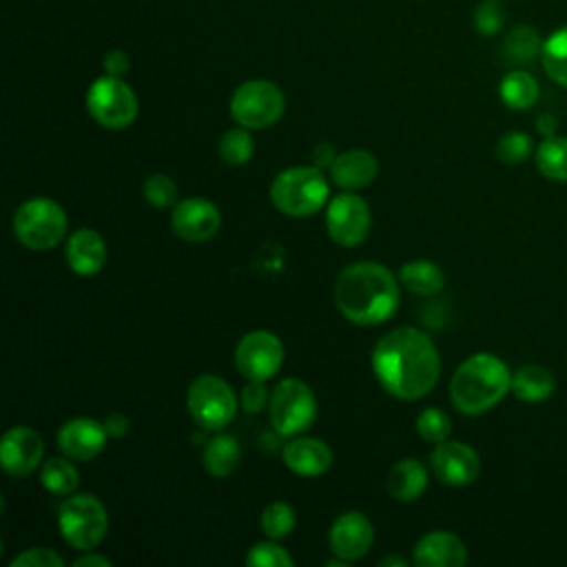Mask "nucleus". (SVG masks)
Instances as JSON below:
<instances>
[{"mask_svg": "<svg viewBox=\"0 0 567 567\" xmlns=\"http://www.w3.org/2000/svg\"><path fill=\"white\" fill-rule=\"evenodd\" d=\"M536 131H538L543 137L556 135V117L549 115V113H543V115L536 120Z\"/></svg>", "mask_w": 567, "mask_h": 567, "instance_id": "obj_43", "label": "nucleus"}, {"mask_svg": "<svg viewBox=\"0 0 567 567\" xmlns=\"http://www.w3.org/2000/svg\"><path fill=\"white\" fill-rule=\"evenodd\" d=\"M377 173H379L377 157L363 148H350L341 155H334L330 164L332 182L346 190H357L372 184Z\"/></svg>", "mask_w": 567, "mask_h": 567, "instance_id": "obj_21", "label": "nucleus"}, {"mask_svg": "<svg viewBox=\"0 0 567 567\" xmlns=\"http://www.w3.org/2000/svg\"><path fill=\"white\" fill-rule=\"evenodd\" d=\"M507 392H512V372L492 352L467 357L454 370L450 381V399L454 408L470 416L492 410Z\"/></svg>", "mask_w": 567, "mask_h": 567, "instance_id": "obj_3", "label": "nucleus"}, {"mask_svg": "<svg viewBox=\"0 0 567 567\" xmlns=\"http://www.w3.org/2000/svg\"><path fill=\"white\" fill-rule=\"evenodd\" d=\"M40 483L51 494L69 496L75 492L80 476L69 456H51L40 467Z\"/></svg>", "mask_w": 567, "mask_h": 567, "instance_id": "obj_28", "label": "nucleus"}, {"mask_svg": "<svg viewBox=\"0 0 567 567\" xmlns=\"http://www.w3.org/2000/svg\"><path fill=\"white\" fill-rule=\"evenodd\" d=\"M498 95L505 106H509L514 111H523V109L534 106V102L538 100V82L529 71L516 69V71H509L501 80Z\"/></svg>", "mask_w": 567, "mask_h": 567, "instance_id": "obj_26", "label": "nucleus"}, {"mask_svg": "<svg viewBox=\"0 0 567 567\" xmlns=\"http://www.w3.org/2000/svg\"><path fill=\"white\" fill-rule=\"evenodd\" d=\"M286 111L284 91L270 80H248L230 97V115L244 128L272 126Z\"/></svg>", "mask_w": 567, "mask_h": 567, "instance_id": "obj_8", "label": "nucleus"}, {"mask_svg": "<svg viewBox=\"0 0 567 567\" xmlns=\"http://www.w3.org/2000/svg\"><path fill=\"white\" fill-rule=\"evenodd\" d=\"M106 436L109 432L104 423L89 416H75L62 423L58 432V447L73 461H91L106 447Z\"/></svg>", "mask_w": 567, "mask_h": 567, "instance_id": "obj_17", "label": "nucleus"}, {"mask_svg": "<svg viewBox=\"0 0 567 567\" xmlns=\"http://www.w3.org/2000/svg\"><path fill=\"white\" fill-rule=\"evenodd\" d=\"M259 525H261V532L272 538V540H281L286 538L295 525H297V518H295V509L288 505V503H281V501H275L270 505L264 507L261 512V518H259Z\"/></svg>", "mask_w": 567, "mask_h": 567, "instance_id": "obj_31", "label": "nucleus"}, {"mask_svg": "<svg viewBox=\"0 0 567 567\" xmlns=\"http://www.w3.org/2000/svg\"><path fill=\"white\" fill-rule=\"evenodd\" d=\"M235 363L248 381H268L284 363V343L270 330H250L237 343Z\"/></svg>", "mask_w": 567, "mask_h": 567, "instance_id": "obj_11", "label": "nucleus"}, {"mask_svg": "<svg viewBox=\"0 0 567 567\" xmlns=\"http://www.w3.org/2000/svg\"><path fill=\"white\" fill-rule=\"evenodd\" d=\"M104 427H106L109 436L120 439V436H124V434L128 432V419H126L124 414H120V412H113V414H109V416H106Z\"/></svg>", "mask_w": 567, "mask_h": 567, "instance_id": "obj_41", "label": "nucleus"}, {"mask_svg": "<svg viewBox=\"0 0 567 567\" xmlns=\"http://www.w3.org/2000/svg\"><path fill=\"white\" fill-rule=\"evenodd\" d=\"M284 463L299 476H321L332 465V450L312 436H295L284 447Z\"/></svg>", "mask_w": 567, "mask_h": 567, "instance_id": "obj_20", "label": "nucleus"}, {"mask_svg": "<svg viewBox=\"0 0 567 567\" xmlns=\"http://www.w3.org/2000/svg\"><path fill=\"white\" fill-rule=\"evenodd\" d=\"M104 71L109 75H124L128 71V55L124 51H109L104 55Z\"/></svg>", "mask_w": 567, "mask_h": 567, "instance_id": "obj_40", "label": "nucleus"}, {"mask_svg": "<svg viewBox=\"0 0 567 567\" xmlns=\"http://www.w3.org/2000/svg\"><path fill=\"white\" fill-rule=\"evenodd\" d=\"M474 29L481 35H494L503 29L505 24V11L501 7L498 0H483L476 9H474Z\"/></svg>", "mask_w": 567, "mask_h": 567, "instance_id": "obj_37", "label": "nucleus"}, {"mask_svg": "<svg viewBox=\"0 0 567 567\" xmlns=\"http://www.w3.org/2000/svg\"><path fill=\"white\" fill-rule=\"evenodd\" d=\"M399 281L412 295L432 297L443 290L445 275L439 268V264H434L430 259H414V261H408L401 266Z\"/></svg>", "mask_w": 567, "mask_h": 567, "instance_id": "obj_24", "label": "nucleus"}, {"mask_svg": "<svg viewBox=\"0 0 567 567\" xmlns=\"http://www.w3.org/2000/svg\"><path fill=\"white\" fill-rule=\"evenodd\" d=\"M270 396L266 394V388H264V381H248L241 390V396H239V403L246 412L250 414H257L261 412V408L266 405Z\"/></svg>", "mask_w": 567, "mask_h": 567, "instance_id": "obj_39", "label": "nucleus"}, {"mask_svg": "<svg viewBox=\"0 0 567 567\" xmlns=\"http://www.w3.org/2000/svg\"><path fill=\"white\" fill-rule=\"evenodd\" d=\"M540 62L549 80L567 89V24L556 29L540 51Z\"/></svg>", "mask_w": 567, "mask_h": 567, "instance_id": "obj_30", "label": "nucleus"}, {"mask_svg": "<svg viewBox=\"0 0 567 567\" xmlns=\"http://www.w3.org/2000/svg\"><path fill=\"white\" fill-rule=\"evenodd\" d=\"M536 168L551 182H567V137H545L536 148Z\"/></svg>", "mask_w": 567, "mask_h": 567, "instance_id": "obj_27", "label": "nucleus"}, {"mask_svg": "<svg viewBox=\"0 0 567 567\" xmlns=\"http://www.w3.org/2000/svg\"><path fill=\"white\" fill-rule=\"evenodd\" d=\"M186 408L204 430H224L237 412L233 388L215 374H202L188 385Z\"/></svg>", "mask_w": 567, "mask_h": 567, "instance_id": "obj_10", "label": "nucleus"}, {"mask_svg": "<svg viewBox=\"0 0 567 567\" xmlns=\"http://www.w3.org/2000/svg\"><path fill=\"white\" fill-rule=\"evenodd\" d=\"M142 195L144 199L155 206V208H168L177 199V184L164 175V173H153L144 179L142 184Z\"/></svg>", "mask_w": 567, "mask_h": 567, "instance_id": "obj_35", "label": "nucleus"}, {"mask_svg": "<svg viewBox=\"0 0 567 567\" xmlns=\"http://www.w3.org/2000/svg\"><path fill=\"white\" fill-rule=\"evenodd\" d=\"M370 206L363 197L346 190L328 202L326 230L339 246H357L370 233Z\"/></svg>", "mask_w": 567, "mask_h": 567, "instance_id": "obj_12", "label": "nucleus"}, {"mask_svg": "<svg viewBox=\"0 0 567 567\" xmlns=\"http://www.w3.org/2000/svg\"><path fill=\"white\" fill-rule=\"evenodd\" d=\"M372 370L381 388L403 401H416L432 392L441 374V357L434 341L412 328H394L372 350Z\"/></svg>", "mask_w": 567, "mask_h": 567, "instance_id": "obj_1", "label": "nucleus"}, {"mask_svg": "<svg viewBox=\"0 0 567 567\" xmlns=\"http://www.w3.org/2000/svg\"><path fill=\"white\" fill-rule=\"evenodd\" d=\"M556 388V379L554 374L538 365V363H527L520 365L514 374H512V392L516 399L527 401V403H538L551 396Z\"/></svg>", "mask_w": 567, "mask_h": 567, "instance_id": "obj_23", "label": "nucleus"}, {"mask_svg": "<svg viewBox=\"0 0 567 567\" xmlns=\"http://www.w3.org/2000/svg\"><path fill=\"white\" fill-rule=\"evenodd\" d=\"M399 279L379 261H357L346 266L334 281V303L339 312L357 326H377L390 319L401 299Z\"/></svg>", "mask_w": 567, "mask_h": 567, "instance_id": "obj_2", "label": "nucleus"}, {"mask_svg": "<svg viewBox=\"0 0 567 567\" xmlns=\"http://www.w3.org/2000/svg\"><path fill=\"white\" fill-rule=\"evenodd\" d=\"M64 257L75 275L89 277L102 270L106 261V244L93 228H78L69 235Z\"/></svg>", "mask_w": 567, "mask_h": 567, "instance_id": "obj_19", "label": "nucleus"}, {"mask_svg": "<svg viewBox=\"0 0 567 567\" xmlns=\"http://www.w3.org/2000/svg\"><path fill=\"white\" fill-rule=\"evenodd\" d=\"M58 527L66 545L80 551L97 547L109 529V514L93 494H69L58 507Z\"/></svg>", "mask_w": 567, "mask_h": 567, "instance_id": "obj_5", "label": "nucleus"}, {"mask_svg": "<svg viewBox=\"0 0 567 567\" xmlns=\"http://www.w3.org/2000/svg\"><path fill=\"white\" fill-rule=\"evenodd\" d=\"M250 128H230L221 135L219 140V157L230 164V166H239V164H246L250 157H252V151H255V142L248 133Z\"/></svg>", "mask_w": 567, "mask_h": 567, "instance_id": "obj_32", "label": "nucleus"}, {"mask_svg": "<svg viewBox=\"0 0 567 567\" xmlns=\"http://www.w3.org/2000/svg\"><path fill=\"white\" fill-rule=\"evenodd\" d=\"M44 456L42 436L29 425H16L0 441V465L9 476L31 474Z\"/></svg>", "mask_w": 567, "mask_h": 567, "instance_id": "obj_14", "label": "nucleus"}, {"mask_svg": "<svg viewBox=\"0 0 567 567\" xmlns=\"http://www.w3.org/2000/svg\"><path fill=\"white\" fill-rule=\"evenodd\" d=\"M330 195V186L319 166H290L270 184V199L288 217L315 215Z\"/></svg>", "mask_w": 567, "mask_h": 567, "instance_id": "obj_4", "label": "nucleus"}, {"mask_svg": "<svg viewBox=\"0 0 567 567\" xmlns=\"http://www.w3.org/2000/svg\"><path fill=\"white\" fill-rule=\"evenodd\" d=\"M89 115L104 128H126L137 117V97L117 75L97 78L86 91Z\"/></svg>", "mask_w": 567, "mask_h": 567, "instance_id": "obj_9", "label": "nucleus"}, {"mask_svg": "<svg viewBox=\"0 0 567 567\" xmlns=\"http://www.w3.org/2000/svg\"><path fill=\"white\" fill-rule=\"evenodd\" d=\"M73 565L75 567H111V560L102 554H84Z\"/></svg>", "mask_w": 567, "mask_h": 567, "instance_id": "obj_42", "label": "nucleus"}, {"mask_svg": "<svg viewBox=\"0 0 567 567\" xmlns=\"http://www.w3.org/2000/svg\"><path fill=\"white\" fill-rule=\"evenodd\" d=\"M270 423L281 436L303 434L317 419V399L301 379H284L268 399Z\"/></svg>", "mask_w": 567, "mask_h": 567, "instance_id": "obj_7", "label": "nucleus"}, {"mask_svg": "<svg viewBox=\"0 0 567 567\" xmlns=\"http://www.w3.org/2000/svg\"><path fill=\"white\" fill-rule=\"evenodd\" d=\"M330 551L348 563L363 558L374 543V527L361 512H343L337 516L328 532Z\"/></svg>", "mask_w": 567, "mask_h": 567, "instance_id": "obj_16", "label": "nucleus"}, {"mask_svg": "<svg viewBox=\"0 0 567 567\" xmlns=\"http://www.w3.org/2000/svg\"><path fill=\"white\" fill-rule=\"evenodd\" d=\"M221 226L219 208L204 197H186L173 206L171 228L186 241H206Z\"/></svg>", "mask_w": 567, "mask_h": 567, "instance_id": "obj_15", "label": "nucleus"}, {"mask_svg": "<svg viewBox=\"0 0 567 567\" xmlns=\"http://www.w3.org/2000/svg\"><path fill=\"white\" fill-rule=\"evenodd\" d=\"M427 487L425 465L416 458H401L388 472V492L396 501H416Z\"/></svg>", "mask_w": 567, "mask_h": 567, "instance_id": "obj_22", "label": "nucleus"}, {"mask_svg": "<svg viewBox=\"0 0 567 567\" xmlns=\"http://www.w3.org/2000/svg\"><path fill=\"white\" fill-rule=\"evenodd\" d=\"M241 458V450L235 436L230 434H217L213 436L202 454V463L204 470L215 476V478H226L228 474L235 472V467L239 465Z\"/></svg>", "mask_w": 567, "mask_h": 567, "instance_id": "obj_25", "label": "nucleus"}, {"mask_svg": "<svg viewBox=\"0 0 567 567\" xmlns=\"http://www.w3.org/2000/svg\"><path fill=\"white\" fill-rule=\"evenodd\" d=\"M379 565H399V567H405V560H403V558H396V556H388V558H383Z\"/></svg>", "mask_w": 567, "mask_h": 567, "instance_id": "obj_44", "label": "nucleus"}, {"mask_svg": "<svg viewBox=\"0 0 567 567\" xmlns=\"http://www.w3.org/2000/svg\"><path fill=\"white\" fill-rule=\"evenodd\" d=\"M416 432L427 443H441V441H445L450 436L452 421H450V416L443 410L425 408L416 416Z\"/></svg>", "mask_w": 567, "mask_h": 567, "instance_id": "obj_34", "label": "nucleus"}, {"mask_svg": "<svg viewBox=\"0 0 567 567\" xmlns=\"http://www.w3.org/2000/svg\"><path fill=\"white\" fill-rule=\"evenodd\" d=\"M13 235L31 250H49L66 235V213L49 197H31L13 215Z\"/></svg>", "mask_w": 567, "mask_h": 567, "instance_id": "obj_6", "label": "nucleus"}, {"mask_svg": "<svg viewBox=\"0 0 567 567\" xmlns=\"http://www.w3.org/2000/svg\"><path fill=\"white\" fill-rule=\"evenodd\" d=\"M543 38L540 33L529 27V24H518L514 29L507 31L505 40H503V53L509 62L514 64H523V62H532L534 58L540 55L543 51Z\"/></svg>", "mask_w": 567, "mask_h": 567, "instance_id": "obj_29", "label": "nucleus"}, {"mask_svg": "<svg viewBox=\"0 0 567 567\" xmlns=\"http://www.w3.org/2000/svg\"><path fill=\"white\" fill-rule=\"evenodd\" d=\"M430 467L434 476L452 487H463L476 481L481 472V458L474 447L461 441H441L430 454Z\"/></svg>", "mask_w": 567, "mask_h": 567, "instance_id": "obj_13", "label": "nucleus"}, {"mask_svg": "<svg viewBox=\"0 0 567 567\" xmlns=\"http://www.w3.org/2000/svg\"><path fill=\"white\" fill-rule=\"evenodd\" d=\"M64 558L49 547H31L11 558V567H62Z\"/></svg>", "mask_w": 567, "mask_h": 567, "instance_id": "obj_38", "label": "nucleus"}, {"mask_svg": "<svg viewBox=\"0 0 567 567\" xmlns=\"http://www.w3.org/2000/svg\"><path fill=\"white\" fill-rule=\"evenodd\" d=\"M246 565H257V567H292L295 558L277 545V540H261L250 547L246 554Z\"/></svg>", "mask_w": 567, "mask_h": 567, "instance_id": "obj_36", "label": "nucleus"}, {"mask_svg": "<svg viewBox=\"0 0 567 567\" xmlns=\"http://www.w3.org/2000/svg\"><path fill=\"white\" fill-rule=\"evenodd\" d=\"M532 151H534L532 137L523 131H509L501 135L496 142V157L509 166L523 164L532 155Z\"/></svg>", "mask_w": 567, "mask_h": 567, "instance_id": "obj_33", "label": "nucleus"}, {"mask_svg": "<svg viewBox=\"0 0 567 567\" xmlns=\"http://www.w3.org/2000/svg\"><path fill=\"white\" fill-rule=\"evenodd\" d=\"M412 560L419 567H461L467 563V549L456 534L436 529L414 545Z\"/></svg>", "mask_w": 567, "mask_h": 567, "instance_id": "obj_18", "label": "nucleus"}]
</instances>
